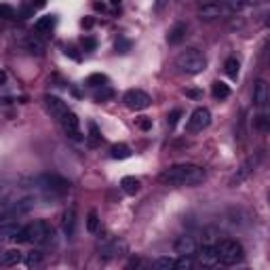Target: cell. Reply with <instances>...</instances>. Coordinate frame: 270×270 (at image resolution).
<instances>
[{"label":"cell","instance_id":"36","mask_svg":"<svg viewBox=\"0 0 270 270\" xmlns=\"http://www.w3.org/2000/svg\"><path fill=\"white\" fill-rule=\"evenodd\" d=\"M80 44H83V49H85V51H95L97 40H95V38H91V36H85L83 40H80Z\"/></svg>","mask_w":270,"mask_h":270},{"label":"cell","instance_id":"21","mask_svg":"<svg viewBox=\"0 0 270 270\" xmlns=\"http://www.w3.org/2000/svg\"><path fill=\"white\" fill-rule=\"evenodd\" d=\"M125 249H127V245L123 241H112L108 247L103 249V257H119L125 253Z\"/></svg>","mask_w":270,"mask_h":270},{"label":"cell","instance_id":"16","mask_svg":"<svg viewBox=\"0 0 270 270\" xmlns=\"http://www.w3.org/2000/svg\"><path fill=\"white\" fill-rule=\"evenodd\" d=\"M44 101H46V108H49V112H51L53 116H62V114L68 110L66 101H62L60 97H55V95H46Z\"/></svg>","mask_w":270,"mask_h":270},{"label":"cell","instance_id":"1","mask_svg":"<svg viewBox=\"0 0 270 270\" xmlns=\"http://www.w3.org/2000/svg\"><path fill=\"white\" fill-rule=\"evenodd\" d=\"M158 180L169 186H196L205 182V169L192 163H182V165L167 167L158 175Z\"/></svg>","mask_w":270,"mask_h":270},{"label":"cell","instance_id":"11","mask_svg":"<svg viewBox=\"0 0 270 270\" xmlns=\"http://www.w3.org/2000/svg\"><path fill=\"white\" fill-rule=\"evenodd\" d=\"M173 249L178 255H194L198 245L192 237H188V234H182V237H178V241L173 243Z\"/></svg>","mask_w":270,"mask_h":270},{"label":"cell","instance_id":"40","mask_svg":"<svg viewBox=\"0 0 270 270\" xmlns=\"http://www.w3.org/2000/svg\"><path fill=\"white\" fill-rule=\"evenodd\" d=\"M266 125H268L266 114H260V116H257V121H255V127H257V129H262V131H264V129H266Z\"/></svg>","mask_w":270,"mask_h":270},{"label":"cell","instance_id":"33","mask_svg":"<svg viewBox=\"0 0 270 270\" xmlns=\"http://www.w3.org/2000/svg\"><path fill=\"white\" fill-rule=\"evenodd\" d=\"M112 95H114V93H112V89H108V87H101V91H97L95 93V101H105V99H112Z\"/></svg>","mask_w":270,"mask_h":270},{"label":"cell","instance_id":"38","mask_svg":"<svg viewBox=\"0 0 270 270\" xmlns=\"http://www.w3.org/2000/svg\"><path fill=\"white\" fill-rule=\"evenodd\" d=\"M180 116H182V112H180V110H171V114L167 116V123H169V127H175V125H178Z\"/></svg>","mask_w":270,"mask_h":270},{"label":"cell","instance_id":"29","mask_svg":"<svg viewBox=\"0 0 270 270\" xmlns=\"http://www.w3.org/2000/svg\"><path fill=\"white\" fill-rule=\"evenodd\" d=\"M40 264H42V253H40V251L28 253V257H26V266H28V268H36V266H40Z\"/></svg>","mask_w":270,"mask_h":270},{"label":"cell","instance_id":"39","mask_svg":"<svg viewBox=\"0 0 270 270\" xmlns=\"http://www.w3.org/2000/svg\"><path fill=\"white\" fill-rule=\"evenodd\" d=\"M184 93H186V97H190V99H201V95H203L198 89H186Z\"/></svg>","mask_w":270,"mask_h":270},{"label":"cell","instance_id":"44","mask_svg":"<svg viewBox=\"0 0 270 270\" xmlns=\"http://www.w3.org/2000/svg\"><path fill=\"white\" fill-rule=\"evenodd\" d=\"M165 3H167V0H156V9H163V7H165Z\"/></svg>","mask_w":270,"mask_h":270},{"label":"cell","instance_id":"45","mask_svg":"<svg viewBox=\"0 0 270 270\" xmlns=\"http://www.w3.org/2000/svg\"><path fill=\"white\" fill-rule=\"evenodd\" d=\"M110 3H112V7H119V5H121V0H110Z\"/></svg>","mask_w":270,"mask_h":270},{"label":"cell","instance_id":"30","mask_svg":"<svg viewBox=\"0 0 270 270\" xmlns=\"http://www.w3.org/2000/svg\"><path fill=\"white\" fill-rule=\"evenodd\" d=\"M105 83H108V76H105V74H91L87 78V85L89 87H103Z\"/></svg>","mask_w":270,"mask_h":270},{"label":"cell","instance_id":"18","mask_svg":"<svg viewBox=\"0 0 270 270\" xmlns=\"http://www.w3.org/2000/svg\"><path fill=\"white\" fill-rule=\"evenodd\" d=\"M55 15H44V17H38L36 23H34V30L38 34H49L53 28H55Z\"/></svg>","mask_w":270,"mask_h":270},{"label":"cell","instance_id":"5","mask_svg":"<svg viewBox=\"0 0 270 270\" xmlns=\"http://www.w3.org/2000/svg\"><path fill=\"white\" fill-rule=\"evenodd\" d=\"M26 232H28V241L30 243H36V245H49L53 243V226H49V222L44 220H34L32 224L26 226Z\"/></svg>","mask_w":270,"mask_h":270},{"label":"cell","instance_id":"4","mask_svg":"<svg viewBox=\"0 0 270 270\" xmlns=\"http://www.w3.org/2000/svg\"><path fill=\"white\" fill-rule=\"evenodd\" d=\"M215 253H218V260L220 264L224 266H234L243 260V247L241 243L232 241V239H224L215 245Z\"/></svg>","mask_w":270,"mask_h":270},{"label":"cell","instance_id":"6","mask_svg":"<svg viewBox=\"0 0 270 270\" xmlns=\"http://www.w3.org/2000/svg\"><path fill=\"white\" fill-rule=\"evenodd\" d=\"M123 101H125V105H127L129 110H146L148 105L152 103V97L148 95L146 91L131 89V91H127V93H125Z\"/></svg>","mask_w":270,"mask_h":270},{"label":"cell","instance_id":"19","mask_svg":"<svg viewBox=\"0 0 270 270\" xmlns=\"http://www.w3.org/2000/svg\"><path fill=\"white\" fill-rule=\"evenodd\" d=\"M139 180L137 178H133V175H125V178L121 180V188H123V192L125 194H129V196H133V194H137V190H139Z\"/></svg>","mask_w":270,"mask_h":270},{"label":"cell","instance_id":"42","mask_svg":"<svg viewBox=\"0 0 270 270\" xmlns=\"http://www.w3.org/2000/svg\"><path fill=\"white\" fill-rule=\"evenodd\" d=\"M83 28H93V19H91V17L83 19Z\"/></svg>","mask_w":270,"mask_h":270},{"label":"cell","instance_id":"23","mask_svg":"<svg viewBox=\"0 0 270 270\" xmlns=\"http://www.w3.org/2000/svg\"><path fill=\"white\" fill-rule=\"evenodd\" d=\"M211 93H213L215 99H226V97H230V87L226 83H222V80H215V83L211 85Z\"/></svg>","mask_w":270,"mask_h":270},{"label":"cell","instance_id":"35","mask_svg":"<svg viewBox=\"0 0 270 270\" xmlns=\"http://www.w3.org/2000/svg\"><path fill=\"white\" fill-rule=\"evenodd\" d=\"M135 125L142 129V131H150L152 129V119H148V116H139V119H135Z\"/></svg>","mask_w":270,"mask_h":270},{"label":"cell","instance_id":"14","mask_svg":"<svg viewBox=\"0 0 270 270\" xmlns=\"http://www.w3.org/2000/svg\"><path fill=\"white\" fill-rule=\"evenodd\" d=\"M74 228H76V209L68 207L62 215V230L66 237H74Z\"/></svg>","mask_w":270,"mask_h":270},{"label":"cell","instance_id":"34","mask_svg":"<svg viewBox=\"0 0 270 270\" xmlns=\"http://www.w3.org/2000/svg\"><path fill=\"white\" fill-rule=\"evenodd\" d=\"M0 17L3 19H15V9L9 5H0Z\"/></svg>","mask_w":270,"mask_h":270},{"label":"cell","instance_id":"28","mask_svg":"<svg viewBox=\"0 0 270 270\" xmlns=\"http://www.w3.org/2000/svg\"><path fill=\"white\" fill-rule=\"evenodd\" d=\"M175 264L173 257H158V260H154V264H152V268L154 270H171Z\"/></svg>","mask_w":270,"mask_h":270},{"label":"cell","instance_id":"3","mask_svg":"<svg viewBox=\"0 0 270 270\" xmlns=\"http://www.w3.org/2000/svg\"><path fill=\"white\" fill-rule=\"evenodd\" d=\"M34 184H36V188L42 190L44 194H55V196H62L70 190V182L55 173H42L38 178H34Z\"/></svg>","mask_w":270,"mask_h":270},{"label":"cell","instance_id":"7","mask_svg":"<svg viewBox=\"0 0 270 270\" xmlns=\"http://www.w3.org/2000/svg\"><path fill=\"white\" fill-rule=\"evenodd\" d=\"M0 234H3L5 239L15 241V243H28L26 226H19L15 222H5V224H0Z\"/></svg>","mask_w":270,"mask_h":270},{"label":"cell","instance_id":"24","mask_svg":"<svg viewBox=\"0 0 270 270\" xmlns=\"http://www.w3.org/2000/svg\"><path fill=\"white\" fill-rule=\"evenodd\" d=\"M101 139H103V137H101V133H99L97 125H95V123H89V146H91V148L99 146Z\"/></svg>","mask_w":270,"mask_h":270},{"label":"cell","instance_id":"43","mask_svg":"<svg viewBox=\"0 0 270 270\" xmlns=\"http://www.w3.org/2000/svg\"><path fill=\"white\" fill-rule=\"evenodd\" d=\"M5 83H7V74L0 70V85H5Z\"/></svg>","mask_w":270,"mask_h":270},{"label":"cell","instance_id":"22","mask_svg":"<svg viewBox=\"0 0 270 270\" xmlns=\"http://www.w3.org/2000/svg\"><path fill=\"white\" fill-rule=\"evenodd\" d=\"M110 156L116 158V160H125V158L131 156V148H129L127 144H114L110 148Z\"/></svg>","mask_w":270,"mask_h":270},{"label":"cell","instance_id":"8","mask_svg":"<svg viewBox=\"0 0 270 270\" xmlns=\"http://www.w3.org/2000/svg\"><path fill=\"white\" fill-rule=\"evenodd\" d=\"M257 163H260V156H251V158L245 160L243 165L237 169V173H234L232 178H230V188H237L239 184H243L245 180H247L249 175L253 173V169L257 167Z\"/></svg>","mask_w":270,"mask_h":270},{"label":"cell","instance_id":"10","mask_svg":"<svg viewBox=\"0 0 270 270\" xmlns=\"http://www.w3.org/2000/svg\"><path fill=\"white\" fill-rule=\"evenodd\" d=\"M60 121H62V127H64L66 135L74 137V139H78V137H80V121H78V116H76L74 112L66 110V112L60 116Z\"/></svg>","mask_w":270,"mask_h":270},{"label":"cell","instance_id":"26","mask_svg":"<svg viewBox=\"0 0 270 270\" xmlns=\"http://www.w3.org/2000/svg\"><path fill=\"white\" fill-rule=\"evenodd\" d=\"M15 215L13 211V203H0V224H5L11 218Z\"/></svg>","mask_w":270,"mask_h":270},{"label":"cell","instance_id":"46","mask_svg":"<svg viewBox=\"0 0 270 270\" xmlns=\"http://www.w3.org/2000/svg\"><path fill=\"white\" fill-rule=\"evenodd\" d=\"M255 3H262V0H247V5H255Z\"/></svg>","mask_w":270,"mask_h":270},{"label":"cell","instance_id":"20","mask_svg":"<svg viewBox=\"0 0 270 270\" xmlns=\"http://www.w3.org/2000/svg\"><path fill=\"white\" fill-rule=\"evenodd\" d=\"M19 262H21V253L17 249H9V251H5L3 255H0V266H5V268L17 266Z\"/></svg>","mask_w":270,"mask_h":270},{"label":"cell","instance_id":"12","mask_svg":"<svg viewBox=\"0 0 270 270\" xmlns=\"http://www.w3.org/2000/svg\"><path fill=\"white\" fill-rule=\"evenodd\" d=\"M198 251V249H196ZM198 262H201L205 268H213L220 266L218 253H215V245H203L201 251H198Z\"/></svg>","mask_w":270,"mask_h":270},{"label":"cell","instance_id":"13","mask_svg":"<svg viewBox=\"0 0 270 270\" xmlns=\"http://www.w3.org/2000/svg\"><path fill=\"white\" fill-rule=\"evenodd\" d=\"M226 11V7L220 3V0H211V3H203L201 9H198V15L205 17V19H211V17H220L222 13Z\"/></svg>","mask_w":270,"mask_h":270},{"label":"cell","instance_id":"31","mask_svg":"<svg viewBox=\"0 0 270 270\" xmlns=\"http://www.w3.org/2000/svg\"><path fill=\"white\" fill-rule=\"evenodd\" d=\"M97 228H99V215H97V211H91V213L87 215V230L97 232Z\"/></svg>","mask_w":270,"mask_h":270},{"label":"cell","instance_id":"32","mask_svg":"<svg viewBox=\"0 0 270 270\" xmlns=\"http://www.w3.org/2000/svg\"><path fill=\"white\" fill-rule=\"evenodd\" d=\"M28 49H30L32 53H38V55H40V53L44 51V44H42L38 38H34V36H32V38L28 40Z\"/></svg>","mask_w":270,"mask_h":270},{"label":"cell","instance_id":"25","mask_svg":"<svg viewBox=\"0 0 270 270\" xmlns=\"http://www.w3.org/2000/svg\"><path fill=\"white\" fill-rule=\"evenodd\" d=\"M239 68H241V64H239L237 57H228L226 64H224V70H226V74L230 78H237L239 76Z\"/></svg>","mask_w":270,"mask_h":270},{"label":"cell","instance_id":"41","mask_svg":"<svg viewBox=\"0 0 270 270\" xmlns=\"http://www.w3.org/2000/svg\"><path fill=\"white\" fill-rule=\"evenodd\" d=\"M127 49H129V40H116V51L127 53Z\"/></svg>","mask_w":270,"mask_h":270},{"label":"cell","instance_id":"15","mask_svg":"<svg viewBox=\"0 0 270 270\" xmlns=\"http://www.w3.org/2000/svg\"><path fill=\"white\" fill-rule=\"evenodd\" d=\"M253 103L257 108H266L268 103V85L266 80H257L255 87H253Z\"/></svg>","mask_w":270,"mask_h":270},{"label":"cell","instance_id":"9","mask_svg":"<svg viewBox=\"0 0 270 270\" xmlns=\"http://www.w3.org/2000/svg\"><path fill=\"white\" fill-rule=\"evenodd\" d=\"M209 123H211V112L207 108H196L190 116V121H188V131L192 133L203 131L205 127H209Z\"/></svg>","mask_w":270,"mask_h":270},{"label":"cell","instance_id":"37","mask_svg":"<svg viewBox=\"0 0 270 270\" xmlns=\"http://www.w3.org/2000/svg\"><path fill=\"white\" fill-rule=\"evenodd\" d=\"M224 3H226V7L228 9H243L245 5H247V0H224Z\"/></svg>","mask_w":270,"mask_h":270},{"label":"cell","instance_id":"2","mask_svg":"<svg viewBox=\"0 0 270 270\" xmlns=\"http://www.w3.org/2000/svg\"><path fill=\"white\" fill-rule=\"evenodd\" d=\"M175 66H178L186 74H201L203 70L207 68V57L198 49H186V51H182L178 55Z\"/></svg>","mask_w":270,"mask_h":270},{"label":"cell","instance_id":"27","mask_svg":"<svg viewBox=\"0 0 270 270\" xmlns=\"http://www.w3.org/2000/svg\"><path fill=\"white\" fill-rule=\"evenodd\" d=\"M173 268L178 270H192L194 268V262H192V255H180L178 260H175Z\"/></svg>","mask_w":270,"mask_h":270},{"label":"cell","instance_id":"17","mask_svg":"<svg viewBox=\"0 0 270 270\" xmlns=\"http://www.w3.org/2000/svg\"><path fill=\"white\" fill-rule=\"evenodd\" d=\"M186 23H175V26L169 30V34H167V42L169 44H180L184 38H186Z\"/></svg>","mask_w":270,"mask_h":270}]
</instances>
